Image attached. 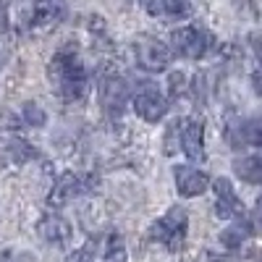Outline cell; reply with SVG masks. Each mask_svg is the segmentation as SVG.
I'll return each mask as SVG.
<instances>
[{
  "instance_id": "cell-12",
  "label": "cell",
  "mask_w": 262,
  "mask_h": 262,
  "mask_svg": "<svg viewBox=\"0 0 262 262\" xmlns=\"http://www.w3.org/2000/svg\"><path fill=\"white\" fill-rule=\"evenodd\" d=\"M37 233H39L42 242H48L53 247H66L71 238V223L66 221L60 212H48L37 223Z\"/></svg>"
},
{
  "instance_id": "cell-17",
  "label": "cell",
  "mask_w": 262,
  "mask_h": 262,
  "mask_svg": "<svg viewBox=\"0 0 262 262\" xmlns=\"http://www.w3.org/2000/svg\"><path fill=\"white\" fill-rule=\"evenodd\" d=\"M102 262H128V252L123 244V236L121 233H111L107 236V244L102 252Z\"/></svg>"
},
{
  "instance_id": "cell-16",
  "label": "cell",
  "mask_w": 262,
  "mask_h": 262,
  "mask_svg": "<svg viewBox=\"0 0 262 262\" xmlns=\"http://www.w3.org/2000/svg\"><path fill=\"white\" fill-rule=\"evenodd\" d=\"M252 223L244 221V217H236V223H231L223 233H221V244L226 249H242V244L247 242V238L252 236Z\"/></svg>"
},
{
  "instance_id": "cell-5",
  "label": "cell",
  "mask_w": 262,
  "mask_h": 262,
  "mask_svg": "<svg viewBox=\"0 0 262 262\" xmlns=\"http://www.w3.org/2000/svg\"><path fill=\"white\" fill-rule=\"evenodd\" d=\"M131 105H134V113L147 121V123H158L165 118L168 113V97L160 92V86L155 81H139L134 95H131Z\"/></svg>"
},
{
  "instance_id": "cell-14",
  "label": "cell",
  "mask_w": 262,
  "mask_h": 262,
  "mask_svg": "<svg viewBox=\"0 0 262 262\" xmlns=\"http://www.w3.org/2000/svg\"><path fill=\"white\" fill-rule=\"evenodd\" d=\"M3 155L13 163V165H27L32 160L39 158V152L32 142H27L24 137H16V134H8L3 139Z\"/></svg>"
},
{
  "instance_id": "cell-21",
  "label": "cell",
  "mask_w": 262,
  "mask_h": 262,
  "mask_svg": "<svg viewBox=\"0 0 262 262\" xmlns=\"http://www.w3.org/2000/svg\"><path fill=\"white\" fill-rule=\"evenodd\" d=\"M0 262H37V257L27 249H0Z\"/></svg>"
},
{
  "instance_id": "cell-15",
  "label": "cell",
  "mask_w": 262,
  "mask_h": 262,
  "mask_svg": "<svg viewBox=\"0 0 262 262\" xmlns=\"http://www.w3.org/2000/svg\"><path fill=\"white\" fill-rule=\"evenodd\" d=\"M233 173L247 184L262 186V152L259 155H247V158L233 160Z\"/></svg>"
},
{
  "instance_id": "cell-11",
  "label": "cell",
  "mask_w": 262,
  "mask_h": 262,
  "mask_svg": "<svg viewBox=\"0 0 262 262\" xmlns=\"http://www.w3.org/2000/svg\"><path fill=\"white\" fill-rule=\"evenodd\" d=\"M226 137L233 147H262V116L226 126Z\"/></svg>"
},
{
  "instance_id": "cell-7",
  "label": "cell",
  "mask_w": 262,
  "mask_h": 262,
  "mask_svg": "<svg viewBox=\"0 0 262 262\" xmlns=\"http://www.w3.org/2000/svg\"><path fill=\"white\" fill-rule=\"evenodd\" d=\"M128 97H131V86L121 74H116V71L102 74V79H100V102H102V111L107 116L118 118L126 111Z\"/></svg>"
},
{
  "instance_id": "cell-20",
  "label": "cell",
  "mask_w": 262,
  "mask_h": 262,
  "mask_svg": "<svg viewBox=\"0 0 262 262\" xmlns=\"http://www.w3.org/2000/svg\"><path fill=\"white\" fill-rule=\"evenodd\" d=\"M179 149H181V118L173 121L165 131V137H163V152L165 155H176Z\"/></svg>"
},
{
  "instance_id": "cell-26",
  "label": "cell",
  "mask_w": 262,
  "mask_h": 262,
  "mask_svg": "<svg viewBox=\"0 0 262 262\" xmlns=\"http://www.w3.org/2000/svg\"><path fill=\"white\" fill-rule=\"evenodd\" d=\"M8 29V11L0 6V32H6Z\"/></svg>"
},
{
  "instance_id": "cell-13",
  "label": "cell",
  "mask_w": 262,
  "mask_h": 262,
  "mask_svg": "<svg viewBox=\"0 0 262 262\" xmlns=\"http://www.w3.org/2000/svg\"><path fill=\"white\" fill-rule=\"evenodd\" d=\"M142 6L155 18H189L194 6L191 0H142Z\"/></svg>"
},
{
  "instance_id": "cell-19",
  "label": "cell",
  "mask_w": 262,
  "mask_h": 262,
  "mask_svg": "<svg viewBox=\"0 0 262 262\" xmlns=\"http://www.w3.org/2000/svg\"><path fill=\"white\" fill-rule=\"evenodd\" d=\"M184 95H189V79L184 71H170L168 74V102H176Z\"/></svg>"
},
{
  "instance_id": "cell-6",
  "label": "cell",
  "mask_w": 262,
  "mask_h": 262,
  "mask_svg": "<svg viewBox=\"0 0 262 262\" xmlns=\"http://www.w3.org/2000/svg\"><path fill=\"white\" fill-rule=\"evenodd\" d=\"M95 184H97L95 176L66 170V173H60L58 181L53 184V189H50V194H48V205H50L53 210H58V207H63L66 202H71V200H76V196L92 191Z\"/></svg>"
},
{
  "instance_id": "cell-24",
  "label": "cell",
  "mask_w": 262,
  "mask_h": 262,
  "mask_svg": "<svg viewBox=\"0 0 262 262\" xmlns=\"http://www.w3.org/2000/svg\"><path fill=\"white\" fill-rule=\"evenodd\" d=\"M252 48H254V55H257V60L262 63V37H252Z\"/></svg>"
},
{
  "instance_id": "cell-4",
  "label": "cell",
  "mask_w": 262,
  "mask_h": 262,
  "mask_svg": "<svg viewBox=\"0 0 262 262\" xmlns=\"http://www.w3.org/2000/svg\"><path fill=\"white\" fill-rule=\"evenodd\" d=\"M134 60L147 74H163V71H168V66L173 60V50L158 37L139 34L134 39Z\"/></svg>"
},
{
  "instance_id": "cell-1",
  "label": "cell",
  "mask_w": 262,
  "mask_h": 262,
  "mask_svg": "<svg viewBox=\"0 0 262 262\" xmlns=\"http://www.w3.org/2000/svg\"><path fill=\"white\" fill-rule=\"evenodd\" d=\"M50 81L63 102H84L90 97V74L74 48H63L50 60Z\"/></svg>"
},
{
  "instance_id": "cell-2",
  "label": "cell",
  "mask_w": 262,
  "mask_h": 262,
  "mask_svg": "<svg viewBox=\"0 0 262 262\" xmlns=\"http://www.w3.org/2000/svg\"><path fill=\"white\" fill-rule=\"evenodd\" d=\"M186 231H189V212L181 205H173L168 207L163 217H158L149 226L147 236H149V242L163 244L168 252H179L186 242Z\"/></svg>"
},
{
  "instance_id": "cell-8",
  "label": "cell",
  "mask_w": 262,
  "mask_h": 262,
  "mask_svg": "<svg viewBox=\"0 0 262 262\" xmlns=\"http://www.w3.org/2000/svg\"><path fill=\"white\" fill-rule=\"evenodd\" d=\"M212 191H215V217H221V221H236V217L247 215L244 202L238 200V194L233 191V184L228 179H215Z\"/></svg>"
},
{
  "instance_id": "cell-18",
  "label": "cell",
  "mask_w": 262,
  "mask_h": 262,
  "mask_svg": "<svg viewBox=\"0 0 262 262\" xmlns=\"http://www.w3.org/2000/svg\"><path fill=\"white\" fill-rule=\"evenodd\" d=\"M18 118H21V123H24V126H32V128H39V126L48 123V113L42 111L37 102H32V100L21 105V116Z\"/></svg>"
},
{
  "instance_id": "cell-23",
  "label": "cell",
  "mask_w": 262,
  "mask_h": 262,
  "mask_svg": "<svg viewBox=\"0 0 262 262\" xmlns=\"http://www.w3.org/2000/svg\"><path fill=\"white\" fill-rule=\"evenodd\" d=\"M252 90H254V92L262 97V69L252 74Z\"/></svg>"
},
{
  "instance_id": "cell-10",
  "label": "cell",
  "mask_w": 262,
  "mask_h": 262,
  "mask_svg": "<svg viewBox=\"0 0 262 262\" xmlns=\"http://www.w3.org/2000/svg\"><path fill=\"white\" fill-rule=\"evenodd\" d=\"M173 181H176V189L181 196H200L207 191L210 186V176L200 168L191 165H176L173 168Z\"/></svg>"
},
{
  "instance_id": "cell-22",
  "label": "cell",
  "mask_w": 262,
  "mask_h": 262,
  "mask_svg": "<svg viewBox=\"0 0 262 262\" xmlns=\"http://www.w3.org/2000/svg\"><path fill=\"white\" fill-rule=\"evenodd\" d=\"M66 262H95V249L90 244L79 247L76 252H71L69 257H66Z\"/></svg>"
},
{
  "instance_id": "cell-25",
  "label": "cell",
  "mask_w": 262,
  "mask_h": 262,
  "mask_svg": "<svg viewBox=\"0 0 262 262\" xmlns=\"http://www.w3.org/2000/svg\"><path fill=\"white\" fill-rule=\"evenodd\" d=\"M254 221L262 223V194L257 196V202H254Z\"/></svg>"
},
{
  "instance_id": "cell-9",
  "label": "cell",
  "mask_w": 262,
  "mask_h": 262,
  "mask_svg": "<svg viewBox=\"0 0 262 262\" xmlns=\"http://www.w3.org/2000/svg\"><path fill=\"white\" fill-rule=\"evenodd\" d=\"M181 152L191 163L205 160V123L202 118H181Z\"/></svg>"
},
{
  "instance_id": "cell-3",
  "label": "cell",
  "mask_w": 262,
  "mask_h": 262,
  "mask_svg": "<svg viewBox=\"0 0 262 262\" xmlns=\"http://www.w3.org/2000/svg\"><path fill=\"white\" fill-rule=\"evenodd\" d=\"M168 48L173 50V55L186 58V60H202L215 50V37L205 29V27H179L173 29L168 37Z\"/></svg>"
}]
</instances>
